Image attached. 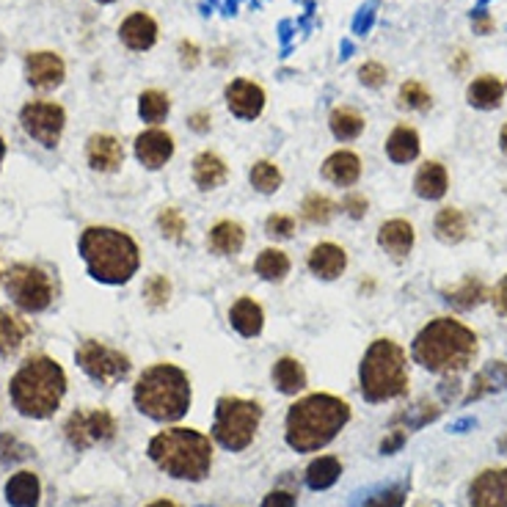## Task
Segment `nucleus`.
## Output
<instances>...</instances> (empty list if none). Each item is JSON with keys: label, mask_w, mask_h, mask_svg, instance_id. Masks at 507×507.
Returning <instances> with one entry per match:
<instances>
[{"label": "nucleus", "mask_w": 507, "mask_h": 507, "mask_svg": "<svg viewBox=\"0 0 507 507\" xmlns=\"http://www.w3.org/2000/svg\"><path fill=\"white\" fill-rule=\"evenodd\" d=\"M477 350V334L455 317L430 320L411 342V358L416 365L442 375H458L469 370Z\"/></svg>", "instance_id": "f257e3e1"}, {"label": "nucleus", "mask_w": 507, "mask_h": 507, "mask_svg": "<svg viewBox=\"0 0 507 507\" xmlns=\"http://www.w3.org/2000/svg\"><path fill=\"white\" fill-rule=\"evenodd\" d=\"M350 422V405L334 395H309L289 405L284 439L296 453H317L331 444Z\"/></svg>", "instance_id": "f03ea898"}, {"label": "nucleus", "mask_w": 507, "mask_h": 507, "mask_svg": "<svg viewBox=\"0 0 507 507\" xmlns=\"http://www.w3.org/2000/svg\"><path fill=\"white\" fill-rule=\"evenodd\" d=\"M15 408L31 419H47L66 395V373L50 356H34L15 373L9 384Z\"/></svg>", "instance_id": "7ed1b4c3"}, {"label": "nucleus", "mask_w": 507, "mask_h": 507, "mask_svg": "<svg viewBox=\"0 0 507 507\" xmlns=\"http://www.w3.org/2000/svg\"><path fill=\"white\" fill-rule=\"evenodd\" d=\"M78 249L89 268V276L102 284H127L141 265L138 243L127 232L113 227H89L81 235Z\"/></svg>", "instance_id": "20e7f679"}, {"label": "nucleus", "mask_w": 507, "mask_h": 507, "mask_svg": "<svg viewBox=\"0 0 507 507\" xmlns=\"http://www.w3.org/2000/svg\"><path fill=\"white\" fill-rule=\"evenodd\" d=\"M150 458L166 474L199 483L212 469V442L199 430L169 427L150 442Z\"/></svg>", "instance_id": "39448f33"}, {"label": "nucleus", "mask_w": 507, "mask_h": 507, "mask_svg": "<svg viewBox=\"0 0 507 507\" xmlns=\"http://www.w3.org/2000/svg\"><path fill=\"white\" fill-rule=\"evenodd\" d=\"M135 408L155 422H177L190 408V381L177 365H152L147 367L132 389Z\"/></svg>", "instance_id": "423d86ee"}, {"label": "nucleus", "mask_w": 507, "mask_h": 507, "mask_svg": "<svg viewBox=\"0 0 507 507\" xmlns=\"http://www.w3.org/2000/svg\"><path fill=\"white\" fill-rule=\"evenodd\" d=\"M361 395L370 403L397 400L408 392V356L395 339H375L358 367Z\"/></svg>", "instance_id": "0eeeda50"}, {"label": "nucleus", "mask_w": 507, "mask_h": 507, "mask_svg": "<svg viewBox=\"0 0 507 507\" xmlns=\"http://www.w3.org/2000/svg\"><path fill=\"white\" fill-rule=\"evenodd\" d=\"M262 422V405L243 397H221L215 403V422H212V436L221 447L240 453L246 450Z\"/></svg>", "instance_id": "6e6552de"}, {"label": "nucleus", "mask_w": 507, "mask_h": 507, "mask_svg": "<svg viewBox=\"0 0 507 507\" xmlns=\"http://www.w3.org/2000/svg\"><path fill=\"white\" fill-rule=\"evenodd\" d=\"M6 293L17 309L39 315L53 304V278L31 262H20L6 273Z\"/></svg>", "instance_id": "1a4fd4ad"}, {"label": "nucleus", "mask_w": 507, "mask_h": 507, "mask_svg": "<svg viewBox=\"0 0 507 507\" xmlns=\"http://www.w3.org/2000/svg\"><path fill=\"white\" fill-rule=\"evenodd\" d=\"M75 361L92 381H97L102 386H113L122 378H127V373H130V356L116 347H108L97 339H86L75 350Z\"/></svg>", "instance_id": "9d476101"}, {"label": "nucleus", "mask_w": 507, "mask_h": 507, "mask_svg": "<svg viewBox=\"0 0 507 507\" xmlns=\"http://www.w3.org/2000/svg\"><path fill=\"white\" fill-rule=\"evenodd\" d=\"M20 124L23 130L42 147L53 150L58 147V141L63 135L66 127V111L58 102H44V100H34L28 105H23L20 111Z\"/></svg>", "instance_id": "9b49d317"}, {"label": "nucleus", "mask_w": 507, "mask_h": 507, "mask_svg": "<svg viewBox=\"0 0 507 507\" xmlns=\"http://www.w3.org/2000/svg\"><path fill=\"white\" fill-rule=\"evenodd\" d=\"M116 419L97 408V411H75L66 424H63V436L66 442L75 447V450H89L92 444H102V442H111L116 436Z\"/></svg>", "instance_id": "f8f14e48"}, {"label": "nucleus", "mask_w": 507, "mask_h": 507, "mask_svg": "<svg viewBox=\"0 0 507 507\" xmlns=\"http://www.w3.org/2000/svg\"><path fill=\"white\" fill-rule=\"evenodd\" d=\"M135 158H138V163L143 169H150V171L163 169L174 158V138H171V132H166L161 127H152L147 132H141L135 138Z\"/></svg>", "instance_id": "ddd939ff"}, {"label": "nucleus", "mask_w": 507, "mask_h": 507, "mask_svg": "<svg viewBox=\"0 0 507 507\" xmlns=\"http://www.w3.org/2000/svg\"><path fill=\"white\" fill-rule=\"evenodd\" d=\"M66 78V66L58 53L36 50L25 55V81L36 89H58Z\"/></svg>", "instance_id": "4468645a"}, {"label": "nucleus", "mask_w": 507, "mask_h": 507, "mask_svg": "<svg viewBox=\"0 0 507 507\" xmlns=\"http://www.w3.org/2000/svg\"><path fill=\"white\" fill-rule=\"evenodd\" d=\"M472 507H507V469H485L469 485Z\"/></svg>", "instance_id": "2eb2a0df"}, {"label": "nucleus", "mask_w": 507, "mask_h": 507, "mask_svg": "<svg viewBox=\"0 0 507 507\" xmlns=\"http://www.w3.org/2000/svg\"><path fill=\"white\" fill-rule=\"evenodd\" d=\"M227 97V105L229 111L238 116V119H246V122H254L262 111H265V89L254 81H246V78H238L227 86L224 92Z\"/></svg>", "instance_id": "dca6fc26"}, {"label": "nucleus", "mask_w": 507, "mask_h": 507, "mask_svg": "<svg viewBox=\"0 0 507 507\" xmlns=\"http://www.w3.org/2000/svg\"><path fill=\"white\" fill-rule=\"evenodd\" d=\"M86 161L100 174H113L124 163V147L122 141L108 132H94L86 143Z\"/></svg>", "instance_id": "f3484780"}, {"label": "nucleus", "mask_w": 507, "mask_h": 507, "mask_svg": "<svg viewBox=\"0 0 507 507\" xmlns=\"http://www.w3.org/2000/svg\"><path fill=\"white\" fill-rule=\"evenodd\" d=\"M119 39H122L130 50H135V53L150 50V47L158 42V23H155L150 15L135 12V15H130V17L119 25Z\"/></svg>", "instance_id": "a211bd4d"}, {"label": "nucleus", "mask_w": 507, "mask_h": 507, "mask_svg": "<svg viewBox=\"0 0 507 507\" xmlns=\"http://www.w3.org/2000/svg\"><path fill=\"white\" fill-rule=\"evenodd\" d=\"M309 270L317 276V278H326V281H334L345 273L347 268V254L342 246L336 243H320L309 251V259H307Z\"/></svg>", "instance_id": "6ab92c4d"}, {"label": "nucleus", "mask_w": 507, "mask_h": 507, "mask_svg": "<svg viewBox=\"0 0 507 507\" xmlns=\"http://www.w3.org/2000/svg\"><path fill=\"white\" fill-rule=\"evenodd\" d=\"M447 188H450V177H447V169L439 161H427V163L419 166V171L414 177V190H416L419 199L439 201V199H444Z\"/></svg>", "instance_id": "aec40b11"}, {"label": "nucleus", "mask_w": 507, "mask_h": 507, "mask_svg": "<svg viewBox=\"0 0 507 507\" xmlns=\"http://www.w3.org/2000/svg\"><path fill=\"white\" fill-rule=\"evenodd\" d=\"M414 240H416V232L403 219H392L378 229V246L395 259H405L414 249Z\"/></svg>", "instance_id": "412c9836"}, {"label": "nucleus", "mask_w": 507, "mask_h": 507, "mask_svg": "<svg viewBox=\"0 0 507 507\" xmlns=\"http://www.w3.org/2000/svg\"><path fill=\"white\" fill-rule=\"evenodd\" d=\"M504 94H507V83L502 78H496V75H480L466 89V100L477 111H493V108H499L502 100H504Z\"/></svg>", "instance_id": "4be33fe9"}, {"label": "nucleus", "mask_w": 507, "mask_h": 507, "mask_svg": "<svg viewBox=\"0 0 507 507\" xmlns=\"http://www.w3.org/2000/svg\"><path fill=\"white\" fill-rule=\"evenodd\" d=\"M323 177L328 182L339 185V188L356 185L358 177H361V161H358V155H353L347 150H339V152L328 155L326 163H323Z\"/></svg>", "instance_id": "5701e85b"}, {"label": "nucleus", "mask_w": 507, "mask_h": 507, "mask_svg": "<svg viewBox=\"0 0 507 507\" xmlns=\"http://www.w3.org/2000/svg\"><path fill=\"white\" fill-rule=\"evenodd\" d=\"M207 246L212 254H221V257L240 254L246 246V229L238 221H219L207 235Z\"/></svg>", "instance_id": "b1692460"}, {"label": "nucleus", "mask_w": 507, "mask_h": 507, "mask_svg": "<svg viewBox=\"0 0 507 507\" xmlns=\"http://www.w3.org/2000/svg\"><path fill=\"white\" fill-rule=\"evenodd\" d=\"M419 150H422V143H419V132L408 124H397L389 138H386V155L392 163L403 166V163H411L419 158Z\"/></svg>", "instance_id": "393cba45"}, {"label": "nucleus", "mask_w": 507, "mask_h": 507, "mask_svg": "<svg viewBox=\"0 0 507 507\" xmlns=\"http://www.w3.org/2000/svg\"><path fill=\"white\" fill-rule=\"evenodd\" d=\"M229 323H232V328H235L240 336L251 339V336H259V334H262L265 312H262V307H259L254 298H238L235 307L229 309Z\"/></svg>", "instance_id": "a878e982"}, {"label": "nucleus", "mask_w": 507, "mask_h": 507, "mask_svg": "<svg viewBox=\"0 0 507 507\" xmlns=\"http://www.w3.org/2000/svg\"><path fill=\"white\" fill-rule=\"evenodd\" d=\"M504 389H507V361H488V365L474 375L466 403L483 400V397H488L493 392H504Z\"/></svg>", "instance_id": "bb28decb"}, {"label": "nucleus", "mask_w": 507, "mask_h": 507, "mask_svg": "<svg viewBox=\"0 0 507 507\" xmlns=\"http://www.w3.org/2000/svg\"><path fill=\"white\" fill-rule=\"evenodd\" d=\"M227 177H229V166L224 163L221 155H215V152L196 155V161H193V182L201 190H212V188L224 185Z\"/></svg>", "instance_id": "cd10ccee"}, {"label": "nucleus", "mask_w": 507, "mask_h": 507, "mask_svg": "<svg viewBox=\"0 0 507 507\" xmlns=\"http://www.w3.org/2000/svg\"><path fill=\"white\" fill-rule=\"evenodd\" d=\"M28 334H31V326L20 315L0 307V356H15L28 339Z\"/></svg>", "instance_id": "c85d7f7f"}, {"label": "nucleus", "mask_w": 507, "mask_h": 507, "mask_svg": "<svg viewBox=\"0 0 507 507\" xmlns=\"http://www.w3.org/2000/svg\"><path fill=\"white\" fill-rule=\"evenodd\" d=\"M42 485L34 472H17L6 483V502L12 507H39Z\"/></svg>", "instance_id": "c756f323"}, {"label": "nucleus", "mask_w": 507, "mask_h": 507, "mask_svg": "<svg viewBox=\"0 0 507 507\" xmlns=\"http://www.w3.org/2000/svg\"><path fill=\"white\" fill-rule=\"evenodd\" d=\"M273 384L281 395H298L307 386V370L298 358L284 356L273 365Z\"/></svg>", "instance_id": "7c9ffc66"}, {"label": "nucleus", "mask_w": 507, "mask_h": 507, "mask_svg": "<svg viewBox=\"0 0 507 507\" xmlns=\"http://www.w3.org/2000/svg\"><path fill=\"white\" fill-rule=\"evenodd\" d=\"M433 229H436V238H439L442 243H447V246H458V243H463L466 235H469L466 215H463L458 207H444V210H439Z\"/></svg>", "instance_id": "2f4dec72"}, {"label": "nucleus", "mask_w": 507, "mask_h": 507, "mask_svg": "<svg viewBox=\"0 0 507 507\" xmlns=\"http://www.w3.org/2000/svg\"><path fill=\"white\" fill-rule=\"evenodd\" d=\"M444 301L447 304H453L455 309H474V307H480L485 298H488V289H485V284L480 281V278H474V276H466L458 287H453V289H444Z\"/></svg>", "instance_id": "473e14b6"}, {"label": "nucleus", "mask_w": 507, "mask_h": 507, "mask_svg": "<svg viewBox=\"0 0 507 507\" xmlns=\"http://www.w3.org/2000/svg\"><path fill=\"white\" fill-rule=\"evenodd\" d=\"M365 116H361L356 108H334L328 116V127L334 132V138L339 141H353L365 132Z\"/></svg>", "instance_id": "72a5a7b5"}, {"label": "nucleus", "mask_w": 507, "mask_h": 507, "mask_svg": "<svg viewBox=\"0 0 507 507\" xmlns=\"http://www.w3.org/2000/svg\"><path fill=\"white\" fill-rule=\"evenodd\" d=\"M339 474H342L339 458L323 455V458H317V461L309 463V469H307V485L312 491H326V488H331L339 480Z\"/></svg>", "instance_id": "f704fd0d"}, {"label": "nucleus", "mask_w": 507, "mask_h": 507, "mask_svg": "<svg viewBox=\"0 0 507 507\" xmlns=\"http://www.w3.org/2000/svg\"><path fill=\"white\" fill-rule=\"evenodd\" d=\"M138 113L143 122H150V124H161L166 122V116L171 113V100L166 92H158V89H150V92H143L138 97Z\"/></svg>", "instance_id": "c9c22d12"}, {"label": "nucleus", "mask_w": 507, "mask_h": 507, "mask_svg": "<svg viewBox=\"0 0 507 507\" xmlns=\"http://www.w3.org/2000/svg\"><path fill=\"white\" fill-rule=\"evenodd\" d=\"M254 270H257L265 281H284L287 273H289V257H287L281 249H265V251L257 257Z\"/></svg>", "instance_id": "e433bc0d"}, {"label": "nucleus", "mask_w": 507, "mask_h": 507, "mask_svg": "<svg viewBox=\"0 0 507 507\" xmlns=\"http://www.w3.org/2000/svg\"><path fill=\"white\" fill-rule=\"evenodd\" d=\"M334 212H336L334 201H331L328 196H323V193H309V196L304 199V204H301L304 221H307V224H315V227L328 224V221L334 219Z\"/></svg>", "instance_id": "4c0bfd02"}, {"label": "nucleus", "mask_w": 507, "mask_h": 507, "mask_svg": "<svg viewBox=\"0 0 507 507\" xmlns=\"http://www.w3.org/2000/svg\"><path fill=\"white\" fill-rule=\"evenodd\" d=\"M249 180H251V185H254L259 193H276V190L281 188V182H284V174H281V169H278L276 163H270V161H257V163L251 166V171H249Z\"/></svg>", "instance_id": "58836bf2"}, {"label": "nucleus", "mask_w": 507, "mask_h": 507, "mask_svg": "<svg viewBox=\"0 0 507 507\" xmlns=\"http://www.w3.org/2000/svg\"><path fill=\"white\" fill-rule=\"evenodd\" d=\"M442 414V408L439 405H430V403H416V405H411L408 411H403V414H397L395 419H392V424H400V422H405L400 430H405V433H411V430H419V427H424L427 422H433Z\"/></svg>", "instance_id": "ea45409f"}, {"label": "nucleus", "mask_w": 507, "mask_h": 507, "mask_svg": "<svg viewBox=\"0 0 507 507\" xmlns=\"http://www.w3.org/2000/svg\"><path fill=\"white\" fill-rule=\"evenodd\" d=\"M397 105L405 111H427L433 105V97L419 81H405L397 92Z\"/></svg>", "instance_id": "a19ab883"}, {"label": "nucleus", "mask_w": 507, "mask_h": 507, "mask_svg": "<svg viewBox=\"0 0 507 507\" xmlns=\"http://www.w3.org/2000/svg\"><path fill=\"white\" fill-rule=\"evenodd\" d=\"M158 229L166 240H174L180 243L185 238V229H188V221L185 215L177 210V207H163L161 215H158Z\"/></svg>", "instance_id": "79ce46f5"}, {"label": "nucleus", "mask_w": 507, "mask_h": 507, "mask_svg": "<svg viewBox=\"0 0 507 507\" xmlns=\"http://www.w3.org/2000/svg\"><path fill=\"white\" fill-rule=\"evenodd\" d=\"M143 298H147V304L152 309H163L171 298V281L161 273L150 276L147 284H143Z\"/></svg>", "instance_id": "37998d69"}, {"label": "nucleus", "mask_w": 507, "mask_h": 507, "mask_svg": "<svg viewBox=\"0 0 507 507\" xmlns=\"http://www.w3.org/2000/svg\"><path fill=\"white\" fill-rule=\"evenodd\" d=\"M34 450L28 444H23L17 436H9V433H4L0 436V466H12V463H20L25 458H31Z\"/></svg>", "instance_id": "c03bdc74"}, {"label": "nucleus", "mask_w": 507, "mask_h": 507, "mask_svg": "<svg viewBox=\"0 0 507 507\" xmlns=\"http://www.w3.org/2000/svg\"><path fill=\"white\" fill-rule=\"evenodd\" d=\"M405 493H408V485L397 483V485L375 491L365 504H358V507H403L405 504Z\"/></svg>", "instance_id": "a18cd8bd"}, {"label": "nucleus", "mask_w": 507, "mask_h": 507, "mask_svg": "<svg viewBox=\"0 0 507 507\" xmlns=\"http://www.w3.org/2000/svg\"><path fill=\"white\" fill-rule=\"evenodd\" d=\"M358 81L365 83L367 89H381L386 81H389V72L381 61H367V63H361L358 69Z\"/></svg>", "instance_id": "49530a36"}, {"label": "nucleus", "mask_w": 507, "mask_h": 507, "mask_svg": "<svg viewBox=\"0 0 507 507\" xmlns=\"http://www.w3.org/2000/svg\"><path fill=\"white\" fill-rule=\"evenodd\" d=\"M265 232H268L270 238H278V240L293 238V232H296V219H293V215L276 212V215H270V219L265 221Z\"/></svg>", "instance_id": "de8ad7c7"}, {"label": "nucleus", "mask_w": 507, "mask_h": 507, "mask_svg": "<svg viewBox=\"0 0 507 507\" xmlns=\"http://www.w3.org/2000/svg\"><path fill=\"white\" fill-rule=\"evenodd\" d=\"M342 210L350 215V219H365L367 215V210H370V201H367V196L365 193H347L345 199H342Z\"/></svg>", "instance_id": "09e8293b"}, {"label": "nucleus", "mask_w": 507, "mask_h": 507, "mask_svg": "<svg viewBox=\"0 0 507 507\" xmlns=\"http://www.w3.org/2000/svg\"><path fill=\"white\" fill-rule=\"evenodd\" d=\"M491 304H493V309H496L499 317H507V276H502V281L493 287Z\"/></svg>", "instance_id": "8fccbe9b"}, {"label": "nucleus", "mask_w": 507, "mask_h": 507, "mask_svg": "<svg viewBox=\"0 0 507 507\" xmlns=\"http://www.w3.org/2000/svg\"><path fill=\"white\" fill-rule=\"evenodd\" d=\"M262 507H296V493H289V491H270L265 496Z\"/></svg>", "instance_id": "3c124183"}, {"label": "nucleus", "mask_w": 507, "mask_h": 507, "mask_svg": "<svg viewBox=\"0 0 507 507\" xmlns=\"http://www.w3.org/2000/svg\"><path fill=\"white\" fill-rule=\"evenodd\" d=\"M403 442H405V430L392 427V430H389V436L381 442V453H384V455H392V453H397V450L403 447Z\"/></svg>", "instance_id": "603ef678"}, {"label": "nucleus", "mask_w": 507, "mask_h": 507, "mask_svg": "<svg viewBox=\"0 0 507 507\" xmlns=\"http://www.w3.org/2000/svg\"><path fill=\"white\" fill-rule=\"evenodd\" d=\"M180 61L185 69H193L199 63V47L193 42H180Z\"/></svg>", "instance_id": "864d4df0"}, {"label": "nucleus", "mask_w": 507, "mask_h": 507, "mask_svg": "<svg viewBox=\"0 0 507 507\" xmlns=\"http://www.w3.org/2000/svg\"><path fill=\"white\" fill-rule=\"evenodd\" d=\"M188 124H190V130H196V132H207V130H210V113H207V111H196V113L188 119Z\"/></svg>", "instance_id": "5fc2aeb1"}, {"label": "nucleus", "mask_w": 507, "mask_h": 507, "mask_svg": "<svg viewBox=\"0 0 507 507\" xmlns=\"http://www.w3.org/2000/svg\"><path fill=\"white\" fill-rule=\"evenodd\" d=\"M474 28H477L480 34H488V31H491V20H488V17L480 12V15H477V20H474Z\"/></svg>", "instance_id": "6e6d98bb"}, {"label": "nucleus", "mask_w": 507, "mask_h": 507, "mask_svg": "<svg viewBox=\"0 0 507 507\" xmlns=\"http://www.w3.org/2000/svg\"><path fill=\"white\" fill-rule=\"evenodd\" d=\"M499 147H502V152L507 155V124H504L502 132H499Z\"/></svg>", "instance_id": "4d7b16f0"}, {"label": "nucleus", "mask_w": 507, "mask_h": 507, "mask_svg": "<svg viewBox=\"0 0 507 507\" xmlns=\"http://www.w3.org/2000/svg\"><path fill=\"white\" fill-rule=\"evenodd\" d=\"M147 507H177V504L169 502V499H158V502H152V504H147Z\"/></svg>", "instance_id": "13d9d810"}, {"label": "nucleus", "mask_w": 507, "mask_h": 507, "mask_svg": "<svg viewBox=\"0 0 507 507\" xmlns=\"http://www.w3.org/2000/svg\"><path fill=\"white\" fill-rule=\"evenodd\" d=\"M4 158H6V141L0 138V166H4Z\"/></svg>", "instance_id": "bf43d9fd"}, {"label": "nucleus", "mask_w": 507, "mask_h": 507, "mask_svg": "<svg viewBox=\"0 0 507 507\" xmlns=\"http://www.w3.org/2000/svg\"><path fill=\"white\" fill-rule=\"evenodd\" d=\"M97 4H113V0H97Z\"/></svg>", "instance_id": "052dcab7"}, {"label": "nucleus", "mask_w": 507, "mask_h": 507, "mask_svg": "<svg viewBox=\"0 0 507 507\" xmlns=\"http://www.w3.org/2000/svg\"><path fill=\"white\" fill-rule=\"evenodd\" d=\"M0 278H4V273H0Z\"/></svg>", "instance_id": "680f3d73"}]
</instances>
